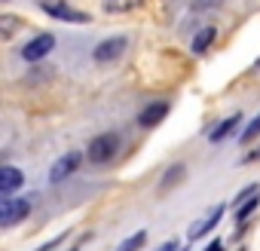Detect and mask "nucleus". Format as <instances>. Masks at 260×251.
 I'll return each mask as SVG.
<instances>
[{"mask_svg":"<svg viewBox=\"0 0 260 251\" xmlns=\"http://www.w3.org/2000/svg\"><path fill=\"white\" fill-rule=\"evenodd\" d=\"M159 251H184V248H178V242H166Z\"/></svg>","mask_w":260,"mask_h":251,"instance_id":"a211bd4d","label":"nucleus"},{"mask_svg":"<svg viewBox=\"0 0 260 251\" xmlns=\"http://www.w3.org/2000/svg\"><path fill=\"white\" fill-rule=\"evenodd\" d=\"M25 28V19L22 16H13V13H0V43L13 40L19 31Z\"/></svg>","mask_w":260,"mask_h":251,"instance_id":"9d476101","label":"nucleus"},{"mask_svg":"<svg viewBox=\"0 0 260 251\" xmlns=\"http://www.w3.org/2000/svg\"><path fill=\"white\" fill-rule=\"evenodd\" d=\"M257 135H260V113H257V116H254V119H251V122L245 125V129H242L239 141H242V144H248V141H254Z\"/></svg>","mask_w":260,"mask_h":251,"instance_id":"2eb2a0df","label":"nucleus"},{"mask_svg":"<svg viewBox=\"0 0 260 251\" xmlns=\"http://www.w3.org/2000/svg\"><path fill=\"white\" fill-rule=\"evenodd\" d=\"M40 10H43L49 19H58V22H77V25H89V13H83V10H74V7L61 4V0H46V4H40Z\"/></svg>","mask_w":260,"mask_h":251,"instance_id":"f03ea898","label":"nucleus"},{"mask_svg":"<svg viewBox=\"0 0 260 251\" xmlns=\"http://www.w3.org/2000/svg\"><path fill=\"white\" fill-rule=\"evenodd\" d=\"M239 122H242V116H239V113H233L230 119H223V122L217 125V129H211V135H208V141H211V144H220L223 138H230V135H233V129H236V125H239Z\"/></svg>","mask_w":260,"mask_h":251,"instance_id":"9b49d317","label":"nucleus"},{"mask_svg":"<svg viewBox=\"0 0 260 251\" xmlns=\"http://www.w3.org/2000/svg\"><path fill=\"white\" fill-rule=\"evenodd\" d=\"M52 49H55V37H52V34H37L34 40H28V43L22 46V58H25V61H40V58H46Z\"/></svg>","mask_w":260,"mask_h":251,"instance_id":"20e7f679","label":"nucleus"},{"mask_svg":"<svg viewBox=\"0 0 260 251\" xmlns=\"http://www.w3.org/2000/svg\"><path fill=\"white\" fill-rule=\"evenodd\" d=\"M144 242H147V233H144V230H138V233H132V236H128V239H125V242H122L116 251H138Z\"/></svg>","mask_w":260,"mask_h":251,"instance_id":"4468645a","label":"nucleus"},{"mask_svg":"<svg viewBox=\"0 0 260 251\" xmlns=\"http://www.w3.org/2000/svg\"><path fill=\"white\" fill-rule=\"evenodd\" d=\"M166 116H169V101H150V104L138 113V125H144V129H153V125H159Z\"/></svg>","mask_w":260,"mask_h":251,"instance_id":"6e6552de","label":"nucleus"},{"mask_svg":"<svg viewBox=\"0 0 260 251\" xmlns=\"http://www.w3.org/2000/svg\"><path fill=\"white\" fill-rule=\"evenodd\" d=\"M205 251H226V248H223V242H217V239H214V242H211Z\"/></svg>","mask_w":260,"mask_h":251,"instance_id":"6ab92c4d","label":"nucleus"},{"mask_svg":"<svg viewBox=\"0 0 260 251\" xmlns=\"http://www.w3.org/2000/svg\"><path fill=\"white\" fill-rule=\"evenodd\" d=\"M116 150H119V135L116 132H104V135H98V138L89 141V153L86 156L95 166H104V163H110L116 156Z\"/></svg>","mask_w":260,"mask_h":251,"instance_id":"f257e3e1","label":"nucleus"},{"mask_svg":"<svg viewBox=\"0 0 260 251\" xmlns=\"http://www.w3.org/2000/svg\"><path fill=\"white\" fill-rule=\"evenodd\" d=\"M68 251H80V245H74V248H68Z\"/></svg>","mask_w":260,"mask_h":251,"instance_id":"aec40b11","label":"nucleus"},{"mask_svg":"<svg viewBox=\"0 0 260 251\" xmlns=\"http://www.w3.org/2000/svg\"><path fill=\"white\" fill-rule=\"evenodd\" d=\"M223 211H226L223 205H214V208L208 211V217H205V221H196V224L190 227V239H199V236H205V233H211V230L217 227V221L223 217Z\"/></svg>","mask_w":260,"mask_h":251,"instance_id":"1a4fd4ad","label":"nucleus"},{"mask_svg":"<svg viewBox=\"0 0 260 251\" xmlns=\"http://www.w3.org/2000/svg\"><path fill=\"white\" fill-rule=\"evenodd\" d=\"M31 214V202L28 199H4L0 202V227H13V224H22L25 217Z\"/></svg>","mask_w":260,"mask_h":251,"instance_id":"7ed1b4c3","label":"nucleus"},{"mask_svg":"<svg viewBox=\"0 0 260 251\" xmlns=\"http://www.w3.org/2000/svg\"><path fill=\"white\" fill-rule=\"evenodd\" d=\"M125 37H110V40H101L98 46H95V52H92V58L98 61V65H110V61H116L122 52H125Z\"/></svg>","mask_w":260,"mask_h":251,"instance_id":"423d86ee","label":"nucleus"},{"mask_svg":"<svg viewBox=\"0 0 260 251\" xmlns=\"http://www.w3.org/2000/svg\"><path fill=\"white\" fill-rule=\"evenodd\" d=\"M214 37H217V31H214V28H202V31L193 37V52H196V55H199V52H205V49L214 43Z\"/></svg>","mask_w":260,"mask_h":251,"instance_id":"ddd939ff","label":"nucleus"},{"mask_svg":"<svg viewBox=\"0 0 260 251\" xmlns=\"http://www.w3.org/2000/svg\"><path fill=\"white\" fill-rule=\"evenodd\" d=\"M68 236H71V233H58V236H55V239H52V242H46V245H40V248H37V251H55V248H58V245H61V242H64V239H68Z\"/></svg>","mask_w":260,"mask_h":251,"instance_id":"dca6fc26","label":"nucleus"},{"mask_svg":"<svg viewBox=\"0 0 260 251\" xmlns=\"http://www.w3.org/2000/svg\"><path fill=\"white\" fill-rule=\"evenodd\" d=\"M80 163H83V156H80L77 150H71V153H64V156H58V160L52 163V169H49V181H52V184H58V181H64V178L77 175Z\"/></svg>","mask_w":260,"mask_h":251,"instance_id":"39448f33","label":"nucleus"},{"mask_svg":"<svg viewBox=\"0 0 260 251\" xmlns=\"http://www.w3.org/2000/svg\"><path fill=\"white\" fill-rule=\"evenodd\" d=\"M181 175H184V166H175V169H169V178H166V184H162V190H169V184H172V181H178Z\"/></svg>","mask_w":260,"mask_h":251,"instance_id":"f3484780","label":"nucleus"},{"mask_svg":"<svg viewBox=\"0 0 260 251\" xmlns=\"http://www.w3.org/2000/svg\"><path fill=\"white\" fill-rule=\"evenodd\" d=\"M22 184H25V175L16 166H0V202L10 199Z\"/></svg>","mask_w":260,"mask_h":251,"instance_id":"0eeeda50","label":"nucleus"},{"mask_svg":"<svg viewBox=\"0 0 260 251\" xmlns=\"http://www.w3.org/2000/svg\"><path fill=\"white\" fill-rule=\"evenodd\" d=\"M141 4H144V0H104V10L113 13V16H119V13H132V10H138Z\"/></svg>","mask_w":260,"mask_h":251,"instance_id":"f8f14e48","label":"nucleus"}]
</instances>
